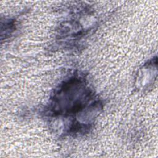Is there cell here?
Listing matches in <instances>:
<instances>
[{
    "label": "cell",
    "mask_w": 158,
    "mask_h": 158,
    "mask_svg": "<svg viewBox=\"0 0 158 158\" xmlns=\"http://www.w3.org/2000/svg\"><path fill=\"white\" fill-rule=\"evenodd\" d=\"M93 98V91L83 78L71 77L64 81L55 91L49 105L50 115L54 117H75V122L70 132L78 133L77 115L81 131H84L80 122L79 114L94 117L93 114L99 108V101L89 106V104L94 102L92 101Z\"/></svg>",
    "instance_id": "obj_1"
}]
</instances>
